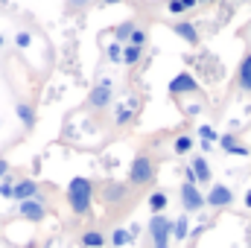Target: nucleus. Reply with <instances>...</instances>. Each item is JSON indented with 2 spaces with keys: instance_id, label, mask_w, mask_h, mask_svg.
I'll list each match as a JSON object with an SVG mask.
<instances>
[{
  "instance_id": "29",
  "label": "nucleus",
  "mask_w": 251,
  "mask_h": 248,
  "mask_svg": "<svg viewBox=\"0 0 251 248\" xmlns=\"http://www.w3.org/2000/svg\"><path fill=\"white\" fill-rule=\"evenodd\" d=\"M167 12H170V15H184L181 0H170V3H167Z\"/></svg>"
},
{
  "instance_id": "34",
  "label": "nucleus",
  "mask_w": 251,
  "mask_h": 248,
  "mask_svg": "<svg viewBox=\"0 0 251 248\" xmlns=\"http://www.w3.org/2000/svg\"><path fill=\"white\" fill-rule=\"evenodd\" d=\"M126 108H131V111H137V97H128V102H126Z\"/></svg>"
},
{
  "instance_id": "6",
  "label": "nucleus",
  "mask_w": 251,
  "mask_h": 248,
  "mask_svg": "<svg viewBox=\"0 0 251 248\" xmlns=\"http://www.w3.org/2000/svg\"><path fill=\"white\" fill-rule=\"evenodd\" d=\"M178 196H181V210L184 213H199L201 207H204V193L199 190V184H181L178 190Z\"/></svg>"
},
{
  "instance_id": "7",
  "label": "nucleus",
  "mask_w": 251,
  "mask_h": 248,
  "mask_svg": "<svg viewBox=\"0 0 251 248\" xmlns=\"http://www.w3.org/2000/svg\"><path fill=\"white\" fill-rule=\"evenodd\" d=\"M170 94L173 97H187V94H199V82H196V76L190 73V70H181V73H176L173 79H170Z\"/></svg>"
},
{
  "instance_id": "33",
  "label": "nucleus",
  "mask_w": 251,
  "mask_h": 248,
  "mask_svg": "<svg viewBox=\"0 0 251 248\" xmlns=\"http://www.w3.org/2000/svg\"><path fill=\"white\" fill-rule=\"evenodd\" d=\"M181 6H184V12H190L193 6H199V0H181Z\"/></svg>"
},
{
  "instance_id": "32",
  "label": "nucleus",
  "mask_w": 251,
  "mask_h": 248,
  "mask_svg": "<svg viewBox=\"0 0 251 248\" xmlns=\"http://www.w3.org/2000/svg\"><path fill=\"white\" fill-rule=\"evenodd\" d=\"M6 175H9V161H6V158H0V181H3Z\"/></svg>"
},
{
  "instance_id": "9",
  "label": "nucleus",
  "mask_w": 251,
  "mask_h": 248,
  "mask_svg": "<svg viewBox=\"0 0 251 248\" xmlns=\"http://www.w3.org/2000/svg\"><path fill=\"white\" fill-rule=\"evenodd\" d=\"M170 26H173V32H176L178 38H184V41H187V44H193V47L201 41V35H199V26H196L193 21H176V24H170Z\"/></svg>"
},
{
  "instance_id": "38",
  "label": "nucleus",
  "mask_w": 251,
  "mask_h": 248,
  "mask_svg": "<svg viewBox=\"0 0 251 248\" xmlns=\"http://www.w3.org/2000/svg\"><path fill=\"white\" fill-rule=\"evenodd\" d=\"M0 47H3V35H0Z\"/></svg>"
},
{
  "instance_id": "12",
  "label": "nucleus",
  "mask_w": 251,
  "mask_h": 248,
  "mask_svg": "<svg viewBox=\"0 0 251 248\" xmlns=\"http://www.w3.org/2000/svg\"><path fill=\"white\" fill-rule=\"evenodd\" d=\"M237 85L251 94V53H246L243 62H240V67H237Z\"/></svg>"
},
{
  "instance_id": "28",
  "label": "nucleus",
  "mask_w": 251,
  "mask_h": 248,
  "mask_svg": "<svg viewBox=\"0 0 251 248\" xmlns=\"http://www.w3.org/2000/svg\"><path fill=\"white\" fill-rule=\"evenodd\" d=\"M29 44H32V35H29V32H26V29H24V32H18V35H15V47H21V50H26V47H29Z\"/></svg>"
},
{
  "instance_id": "25",
  "label": "nucleus",
  "mask_w": 251,
  "mask_h": 248,
  "mask_svg": "<svg viewBox=\"0 0 251 248\" xmlns=\"http://www.w3.org/2000/svg\"><path fill=\"white\" fill-rule=\"evenodd\" d=\"M105 56H108V62H123V44H117V41H111L108 47H105Z\"/></svg>"
},
{
  "instance_id": "37",
  "label": "nucleus",
  "mask_w": 251,
  "mask_h": 248,
  "mask_svg": "<svg viewBox=\"0 0 251 248\" xmlns=\"http://www.w3.org/2000/svg\"><path fill=\"white\" fill-rule=\"evenodd\" d=\"M199 3H216V0H199Z\"/></svg>"
},
{
  "instance_id": "1",
  "label": "nucleus",
  "mask_w": 251,
  "mask_h": 248,
  "mask_svg": "<svg viewBox=\"0 0 251 248\" xmlns=\"http://www.w3.org/2000/svg\"><path fill=\"white\" fill-rule=\"evenodd\" d=\"M67 204H70V210L76 216H88L91 204H94V181L85 178V175L70 178V184H67Z\"/></svg>"
},
{
  "instance_id": "17",
  "label": "nucleus",
  "mask_w": 251,
  "mask_h": 248,
  "mask_svg": "<svg viewBox=\"0 0 251 248\" xmlns=\"http://www.w3.org/2000/svg\"><path fill=\"white\" fill-rule=\"evenodd\" d=\"M146 204H149L152 216H155V213H164V210H167V204H170V196H167L164 190H155V193L149 196V201H146Z\"/></svg>"
},
{
  "instance_id": "23",
  "label": "nucleus",
  "mask_w": 251,
  "mask_h": 248,
  "mask_svg": "<svg viewBox=\"0 0 251 248\" xmlns=\"http://www.w3.org/2000/svg\"><path fill=\"white\" fill-rule=\"evenodd\" d=\"M193 143H196V140H193L190 134H178V137L173 140V149H176V155H187L190 149H193Z\"/></svg>"
},
{
  "instance_id": "16",
  "label": "nucleus",
  "mask_w": 251,
  "mask_h": 248,
  "mask_svg": "<svg viewBox=\"0 0 251 248\" xmlns=\"http://www.w3.org/2000/svg\"><path fill=\"white\" fill-rule=\"evenodd\" d=\"M196 134H199V137H201V140H199V143H201V149H204V152H210V149H213V143H216V140H219V134H216V128H213V125H199V131H196Z\"/></svg>"
},
{
  "instance_id": "2",
  "label": "nucleus",
  "mask_w": 251,
  "mask_h": 248,
  "mask_svg": "<svg viewBox=\"0 0 251 248\" xmlns=\"http://www.w3.org/2000/svg\"><path fill=\"white\" fill-rule=\"evenodd\" d=\"M155 181V161L149 155H137L128 167V184L134 187H146Z\"/></svg>"
},
{
  "instance_id": "5",
  "label": "nucleus",
  "mask_w": 251,
  "mask_h": 248,
  "mask_svg": "<svg viewBox=\"0 0 251 248\" xmlns=\"http://www.w3.org/2000/svg\"><path fill=\"white\" fill-rule=\"evenodd\" d=\"M18 216L26 219V222H44L47 219V201L41 196L26 198V201H18Z\"/></svg>"
},
{
  "instance_id": "15",
  "label": "nucleus",
  "mask_w": 251,
  "mask_h": 248,
  "mask_svg": "<svg viewBox=\"0 0 251 248\" xmlns=\"http://www.w3.org/2000/svg\"><path fill=\"white\" fill-rule=\"evenodd\" d=\"M15 114H18V120H21L24 128H32V125H35V108H32L29 102H18V105H15Z\"/></svg>"
},
{
  "instance_id": "3",
  "label": "nucleus",
  "mask_w": 251,
  "mask_h": 248,
  "mask_svg": "<svg viewBox=\"0 0 251 248\" xmlns=\"http://www.w3.org/2000/svg\"><path fill=\"white\" fill-rule=\"evenodd\" d=\"M146 231H149V237H152V248L170 246V240H173V219H170L167 213H155V216L149 219Z\"/></svg>"
},
{
  "instance_id": "18",
  "label": "nucleus",
  "mask_w": 251,
  "mask_h": 248,
  "mask_svg": "<svg viewBox=\"0 0 251 248\" xmlns=\"http://www.w3.org/2000/svg\"><path fill=\"white\" fill-rule=\"evenodd\" d=\"M187 237H190V219H187V213H181L178 219H173V240L184 243Z\"/></svg>"
},
{
  "instance_id": "14",
  "label": "nucleus",
  "mask_w": 251,
  "mask_h": 248,
  "mask_svg": "<svg viewBox=\"0 0 251 248\" xmlns=\"http://www.w3.org/2000/svg\"><path fill=\"white\" fill-rule=\"evenodd\" d=\"M216 143H219V146H222V149H225L228 155H240V158H246V155H249V146H240L234 134H222V137H219Z\"/></svg>"
},
{
  "instance_id": "39",
  "label": "nucleus",
  "mask_w": 251,
  "mask_h": 248,
  "mask_svg": "<svg viewBox=\"0 0 251 248\" xmlns=\"http://www.w3.org/2000/svg\"><path fill=\"white\" fill-rule=\"evenodd\" d=\"M249 29H251V24H249Z\"/></svg>"
},
{
  "instance_id": "22",
  "label": "nucleus",
  "mask_w": 251,
  "mask_h": 248,
  "mask_svg": "<svg viewBox=\"0 0 251 248\" xmlns=\"http://www.w3.org/2000/svg\"><path fill=\"white\" fill-rule=\"evenodd\" d=\"M143 59V50L140 47H131V44H123V64L134 67V64Z\"/></svg>"
},
{
  "instance_id": "4",
  "label": "nucleus",
  "mask_w": 251,
  "mask_h": 248,
  "mask_svg": "<svg viewBox=\"0 0 251 248\" xmlns=\"http://www.w3.org/2000/svg\"><path fill=\"white\" fill-rule=\"evenodd\" d=\"M111 99H114L111 79H102V82H97V85L91 88V94H88V105H91L94 111H102V108H108V105H111Z\"/></svg>"
},
{
  "instance_id": "36",
  "label": "nucleus",
  "mask_w": 251,
  "mask_h": 248,
  "mask_svg": "<svg viewBox=\"0 0 251 248\" xmlns=\"http://www.w3.org/2000/svg\"><path fill=\"white\" fill-rule=\"evenodd\" d=\"M105 6H114V3H123V0H102Z\"/></svg>"
},
{
  "instance_id": "31",
  "label": "nucleus",
  "mask_w": 251,
  "mask_h": 248,
  "mask_svg": "<svg viewBox=\"0 0 251 248\" xmlns=\"http://www.w3.org/2000/svg\"><path fill=\"white\" fill-rule=\"evenodd\" d=\"M184 181H187V184H196V173H193L190 164H184Z\"/></svg>"
},
{
  "instance_id": "24",
  "label": "nucleus",
  "mask_w": 251,
  "mask_h": 248,
  "mask_svg": "<svg viewBox=\"0 0 251 248\" xmlns=\"http://www.w3.org/2000/svg\"><path fill=\"white\" fill-rule=\"evenodd\" d=\"M137 114L131 111V108H126V105H117V111H114V125H128L134 120Z\"/></svg>"
},
{
  "instance_id": "26",
  "label": "nucleus",
  "mask_w": 251,
  "mask_h": 248,
  "mask_svg": "<svg viewBox=\"0 0 251 248\" xmlns=\"http://www.w3.org/2000/svg\"><path fill=\"white\" fill-rule=\"evenodd\" d=\"M146 38H149V35H146V29H143V26H137V29L131 32L128 44H131V47H140V50H143V47H146Z\"/></svg>"
},
{
  "instance_id": "10",
  "label": "nucleus",
  "mask_w": 251,
  "mask_h": 248,
  "mask_svg": "<svg viewBox=\"0 0 251 248\" xmlns=\"http://www.w3.org/2000/svg\"><path fill=\"white\" fill-rule=\"evenodd\" d=\"M126 196H128V184H123V181H111V184L102 187V201L105 204H120Z\"/></svg>"
},
{
  "instance_id": "20",
  "label": "nucleus",
  "mask_w": 251,
  "mask_h": 248,
  "mask_svg": "<svg viewBox=\"0 0 251 248\" xmlns=\"http://www.w3.org/2000/svg\"><path fill=\"white\" fill-rule=\"evenodd\" d=\"M134 29H137L134 21H123V24H117V26H114V41H117V44H128V38H131Z\"/></svg>"
},
{
  "instance_id": "27",
  "label": "nucleus",
  "mask_w": 251,
  "mask_h": 248,
  "mask_svg": "<svg viewBox=\"0 0 251 248\" xmlns=\"http://www.w3.org/2000/svg\"><path fill=\"white\" fill-rule=\"evenodd\" d=\"M12 193H15V178L6 175V178L0 181V196H3V198H12Z\"/></svg>"
},
{
  "instance_id": "8",
  "label": "nucleus",
  "mask_w": 251,
  "mask_h": 248,
  "mask_svg": "<svg viewBox=\"0 0 251 248\" xmlns=\"http://www.w3.org/2000/svg\"><path fill=\"white\" fill-rule=\"evenodd\" d=\"M204 204H207V207H216V210L231 207V204H234V190L228 184H213L207 190V196H204Z\"/></svg>"
},
{
  "instance_id": "30",
  "label": "nucleus",
  "mask_w": 251,
  "mask_h": 248,
  "mask_svg": "<svg viewBox=\"0 0 251 248\" xmlns=\"http://www.w3.org/2000/svg\"><path fill=\"white\" fill-rule=\"evenodd\" d=\"M91 0H67V9L70 12H76V9H82V6H88Z\"/></svg>"
},
{
  "instance_id": "21",
  "label": "nucleus",
  "mask_w": 251,
  "mask_h": 248,
  "mask_svg": "<svg viewBox=\"0 0 251 248\" xmlns=\"http://www.w3.org/2000/svg\"><path fill=\"white\" fill-rule=\"evenodd\" d=\"M134 243V237L128 234V228H114V234H111V246L114 248H126Z\"/></svg>"
},
{
  "instance_id": "11",
  "label": "nucleus",
  "mask_w": 251,
  "mask_h": 248,
  "mask_svg": "<svg viewBox=\"0 0 251 248\" xmlns=\"http://www.w3.org/2000/svg\"><path fill=\"white\" fill-rule=\"evenodd\" d=\"M35 196H38V181H35V178H21V181H15V193H12L15 201H26V198H35Z\"/></svg>"
},
{
  "instance_id": "19",
  "label": "nucleus",
  "mask_w": 251,
  "mask_h": 248,
  "mask_svg": "<svg viewBox=\"0 0 251 248\" xmlns=\"http://www.w3.org/2000/svg\"><path fill=\"white\" fill-rule=\"evenodd\" d=\"M79 246L82 248H102L105 246V234L102 231H85L79 237Z\"/></svg>"
},
{
  "instance_id": "35",
  "label": "nucleus",
  "mask_w": 251,
  "mask_h": 248,
  "mask_svg": "<svg viewBox=\"0 0 251 248\" xmlns=\"http://www.w3.org/2000/svg\"><path fill=\"white\" fill-rule=\"evenodd\" d=\"M243 201H246V207L251 210V190H246V196H243Z\"/></svg>"
},
{
  "instance_id": "13",
  "label": "nucleus",
  "mask_w": 251,
  "mask_h": 248,
  "mask_svg": "<svg viewBox=\"0 0 251 248\" xmlns=\"http://www.w3.org/2000/svg\"><path fill=\"white\" fill-rule=\"evenodd\" d=\"M190 167H193V173H196V184H207V181L213 178L207 158H193V161H190Z\"/></svg>"
}]
</instances>
